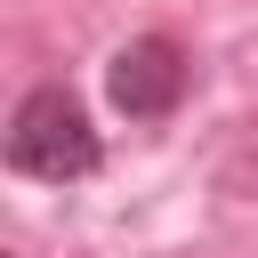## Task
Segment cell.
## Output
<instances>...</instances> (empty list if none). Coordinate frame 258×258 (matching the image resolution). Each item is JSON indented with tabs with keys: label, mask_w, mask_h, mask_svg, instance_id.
Masks as SVG:
<instances>
[{
	"label": "cell",
	"mask_w": 258,
	"mask_h": 258,
	"mask_svg": "<svg viewBox=\"0 0 258 258\" xmlns=\"http://www.w3.org/2000/svg\"><path fill=\"white\" fill-rule=\"evenodd\" d=\"M8 169L40 177V185H64V177H89L97 169V129L81 113V97L64 81H40L16 113H8V137H0Z\"/></svg>",
	"instance_id": "6da1fadb"
},
{
	"label": "cell",
	"mask_w": 258,
	"mask_h": 258,
	"mask_svg": "<svg viewBox=\"0 0 258 258\" xmlns=\"http://www.w3.org/2000/svg\"><path fill=\"white\" fill-rule=\"evenodd\" d=\"M185 81H194V64H185V48H177L169 32H145V40H129V48L113 56V105H121L129 121L177 113Z\"/></svg>",
	"instance_id": "7a4b0ae2"
},
{
	"label": "cell",
	"mask_w": 258,
	"mask_h": 258,
	"mask_svg": "<svg viewBox=\"0 0 258 258\" xmlns=\"http://www.w3.org/2000/svg\"><path fill=\"white\" fill-rule=\"evenodd\" d=\"M0 258H8V250H0Z\"/></svg>",
	"instance_id": "3957f363"
}]
</instances>
